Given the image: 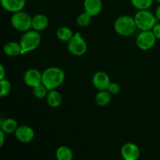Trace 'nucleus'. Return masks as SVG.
<instances>
[{
  "mask_svg": "<svg viewBox=\"0 0 160 160\" xmlns=\"http://www.w3.org/2000/svg\"><path fill=\"white\" fill-rule=\"evenodd\" d=\"M27 0H0V4L5 10L9 12H19L24 9Z\"/></svg>",
  "mask_w": 160,
  "mask_h": 160,
  "instance_id": "12",
  "label": "nucleus"
},
{
  "mask_svg": "<svg viewBox=\"0 0 160 160\" xmlns=\"http://www.w3.org/2000/svg\"><path fill=\"white\" fill-rule=\"evenodd\" d=\"M56 160H73V151L66 145L59 146L56 151Z\"/></svg>",
  "mask_w": 160,
  "mask_h": 160,
  "instance_id": "19",
  "label": "nucleus"
},
{
  "mask_svg": "<svg viewBox=\"0 0 160 160\" xmlns=\"http://www.w3.org/2000/svg\"><path fill=\"white\" fill-rule=\"evenodd\" d=\"M5 133L3 132L2 130L0 128V148L4 145L5 140H6V136H5Z\"/></svg>",
  "mask_w": 160,
  "mask_h": 160,
  "instance_id": "27",
  "label": "nucleus"
},
{
  "mask_svg": "<svg viewBox=\"0 0 160 160\" xmlns=\"http://www.w3.org/2000/svg\"><path fill=\"white\" fill-rule=\"evenodd\" d=\"M6 78V69L2 64L0 63V81Z\"/></svg>",
  "mask_w": 160,
  "mask_h": 160,
  "instance_id": "28",
  "label": "nucleus"
},
{
  "mask_svg": "<svg viewBox=\"0 0 160 160\" xmlns=\"http://www.w3.org/2000/svg\"><path fill=\"white\" fill-rule=\"evenodd\" d=\"M154 0H131V4L138 10L149 9L153 4Z\"/></svg>",
  "mask_w": 160,
  "mask_h": 160,
  "instance_id": "22",
  "label": "nucleus"
},
{
  "mask_svg": "<svg viewBox=\"0 0 160 160\" xmlns=\"http://www.w3.org/2000/svg\"><path fill=\"white\" fill-rule=\"evenodd\" d=\"M152 31L153 32L154 35L156 36L157 40H160V22H157L156 23L153 28L152 29Z\"/></svg>",
  "mask_w": 160,
  "mask_h": 160,
  "instance_id": "26",
  "label": "nucleus"
},
{
  "mask_svg": "<svg viewBox=\"0 0 160 160\" xmlns=\"http://www.w3.org/2000/svg\"><path fill=\"white\" fill-rule=\"evenodd\" d=\"M49 24V20L47 16L44 14H37L32 17V21H31V29L36 31L41 32L45 31L48 28Z\"/></svg>",
  "mask_w": 160,
  "mask_h": 160,
  "instance_id": "14",
  "label": "nucleus"
},
{
  "mask_svg": "<svg viewBox=\"0 0 160 160\" xmlns=\"http://www.w3.org/2000/svg\"><path fill=\"white\" fill-rule=\"evenodd\" d=\"M45 98H46L47 104L51 108H58L62 104V95L56 89L48 91V95Z\"/></svg>",
  "mask_w": 160,
  "mask_h": 160,
  "instance_id": "16",
  "label": "nucleus"
},
{
  "mask_svg": "<svg viewBox=\"0 0 160 160\" xmlns=\"http://www.w3.org/2000/svg\"><path fill=\"white\" fill-rule=\"evenodd\" d=\"M41 42H42V37L40 32L38 31L31 29L26 32H23V35L19 41L22 49V55L31 52L37 49L40 45Z\"/></svg>",
  "mask_w": 160,
  "mask_h": 160,
  "instance_id": "2",
  "label": "nucleus"
},
{
  "mask_svg": "<svg viewBox=\"0 0 160 160\" xmlns=\"http://www.w3.org/2000/svg\"><path fill=\"white\" fill-rule=\"evenodd\" d=\"M33 95L38 99H42V98H46L47 95H48V90L47 88L43 84H40L38 85L35 86L32 88Z\"/></svg>",
  "mask_w": 160,
  "mask_h": 160,
  "instance_id": "23",
  "label": "nucleus"
},
{
  "mask_svg": "<svg viewBox=\"0 0 160 160\" xmlns=\"http://www.w3.org/2000/svg\"><path fill=\"white\" fill-rule=\"evenodd\" d=\"M18 127V123L13 118L5 119L0 124V128L5 134H14Z\"/></svg>",
  "mask_w": 160,
  "mask_h": 160,
  "instance_id": "18",
  "label": "nucleus"
},
{
  "mask_svg": "<svg viewBox=\"0 0 160 160\" xmlns=\"http://www.w3.org/2000/svg\"><path fill=\"white\" fill-rule=\"evenodd\" d=\"M120 155L123 160H138L141 155L140 148L134 142H127L122 146Z\"/></svg>",
  "mask_w": 160,
  "mask_h": 160,
  "instance_id": "8",
  "label": "nucleus"
},
{
  "mask_svg": "<svg viewBox=\"0 0 160 160\" xmlns=\"http://www.w3.org/2000/svg\"><path fill=\"white\" fill-rule=\"evenodd\" d=\"M56 38L61 42H68L73 37V32L70 28L66 26L60 27L56 30Z\"/></svg>",
  "mask_w": 160,
  "mask_h": 160,
  "instance_id": "20",
  "label": "nucleus"
},
{
  "mask_svg": "<svg viewBox=\"0 0 160 160\" xmlns=\"http://www.w3.org/2000/svg\"><path fill=\"white\" fill-rule=\"evenodd\" d=\"M134 17L129 15H122L117 17L114 22V30L123 37H129L134 34L137 30Z\"/></svg>",
  "mask_w": 160,
  "mask_h": 160,
  "instance_id": "3",
  "label": "nucleus"
},
{
  "mask_svg": "<svg viewBox=\"0 0 160 160\" xmlns=\"http://www.w3.org/2000/svg\"><path fill=\"white\" fill-rule=\"evenodd\" d=\"M65 78V73L60 67H50L42 72V83L48 91L55 90L62 85Z\"/></svg>",
  "mask_w": 160,
  "mask_h": 160,
  "instance_id": "1",
  "label": "nucleus"
},
{
  "mask_svg": "<svg viewBox=\"0 0 160 160\" xmlns=\"http://www.w3.org/2000/svg\"><path fill=\"white\" fill-rule=\"evenodd\" d=\"M134 18L137 28L141 31H151L158 22L155 13L149 11V9L138 10Z\"/></svg>",
  "mask_w": 160,
  "mask_h": 160,
  "instance_id": "4",
  "label": "nucleus"
},
{
  "mask_svg": "<svg viewBox=\"0 0 160 160\" xmlns=\"http://www.w3.org/2000/svg\"><path fill=\"white\" fill-rule=\"evenodd\" d=\"M2 49L5 55L9 57H17L22 55V49L20 43L14 41L6 42Z\"/></svg>",
  "mask_w": 160,
  "mask_h": 160,
  "instance_id": "15",
  "label": "nucleus"
},
{
  "mask_svg": "<svg viewBox=\"0 0 160 160\" xmlns=\"http://www.w3.org/2000/svg\"><path fill=\"white\" fill-rule=\"evenodd\" d=\"M32 17L28 12L21 10L12 13L10 22L12 28L20 32H26L31 29Z\"/></svg>",
  "mask_w": 160,
  "mask_h": 160,
  "instance_id": "5",
  "label": "nucleus"
},
{
  "mask_svg": "<svg viewBox=\"0 0 160 160\" xmlns=\"http://www.w3.org/2000/svg\"><path fill=\"white\" fill-rule=\"evenodd\" d=\"M92 17L91 15H89L88 13H87L86 12H83L81 13H80L76 19L77 24L80 28H87L88 26H89V24L91 23L92 21Z\"/></svg>",
  "mask_w": 160,
  "mask_h": 160,
  "instance_id": "21",
  "label": "nucleus"
},
{
  "mask_svg": "<svg viewBox=\"0 0 160 160\" xmlns=\"http://www.w3.org/2000/svg\"><path fill=\"white\" fill-rule=\"evenodd\" d=\"M68 51L75 56H82L88 50V44L80 32L73 34V37L67 42Z\"/></svg>",
  "mask_w": 160,
  "mask_h": 160,
  "instance_id": "6",
  "label": "nucleus"
},
{
  "mask_svg": "<svg viewBox=\"0 0 160 160\" xmlns=\"http://www.w3.org/2000/svg\"><path fill=\"white\" fill-rule=\"evenodd\" d=\"M155 16H156L158 22H160V3H159L158 6L156 7V11H155Z\"/></svg>",
  "mask_w": 160,
  "mask_h": 160,
  "instance_id": "29",
  "label": "nucleus"
},
{
  "mask_svg": "<svg viewBox=\"0 0 160 160\" xmlns=\"http://www.w3.org/2000/svg\"><path fill=\"white\" fill-rule=\"evenodd\" d=\"M112 95L107 90L98 91L95 95V103L100 107H105L110 103Z\"/></svg>",
  "mask_w": 160,
  "mask_h": 160,
  "instance_id": "17",
  "label": "nucleus"
},
{
  "mask_svg": "<svg viewBox=\"0 0 160 160\" xmlns=\"http://www.w3.org/2000/svg\"><path fill=\"white\" fill-rule=\"evenodd\" d=\"M110 83V78L105 71H97L92 77V84L98 91L107 90Z\"/></svg>",
  "mask_w": 160,
  "mask_h": 160,
  "instance_id": "11",
  "label": "nucleus"
},
{
  "mask_svg": "<svg viewBox=\"0 0 160 160\" xmlns=\"http://www.w3.org/2000/svg\"><path fill=\"white\" fill-rule=\"evenodd\" d=\"M35 133L32 128L27 125H21L17 128L14 133L16 139L21 143L27 144L32 142L34 139Z\"/></svg>",
  "mask_w": 160,
  "mask_h": 160,
  "instance_id": "10",
  "label": "nucleus"
},
{
  "mask_svg": "<svg viewBox=\"0 0 160 160\" xmlns=\"http://www.w3.org/2000/svg\"><path fill=\"white\" fill-rule=\"evenodd\" d=\"M120 90H121V88H120V85L117 82H112L109 84V87H108L107 91L111 94L112 95H116L117 94H119L120 92Z\"/></svg>",
  "mask_w": 160,
  "mask_h": 160,
  "instance_id": "25",
  "label": "nucleus"
},
{
  "mask_svg": "<svg viewBox=\"0 0 160 160\" xmlns=\"http://www.w3.org/2000/svg\"><path fill=\"white\" fill-rule=\"evenodd\" d=\"M12 85L11 83L6 78L0 81V98H3L8 95L10 92Z\"/></svg>",
  "mask_w": 160,
  "mask_h": 160,
  "instance_id": "24",
  "label": "nucleus"
},
{
  "mask_svg": "<svg viewBox=\"0 0 160 160\" xmlns=\"http://www.w3.org/2000/svg\"><path fill=\"white\" fill-rule=\"evenodd\" d=\"M84 11L92 17L98 15L102 9V0H84Z\"/></svg>",
  "mask_w": 160,
  "mask_h": 160,
  "instance_id": "13",
  "label": "nucleus"
},
{
  "mask_svg": "<svg viewBox=\"0 0 160 160\" xmlns=\"http://www.w3.org/2000/svg\"><path fill=\"white\" fill-rule=\"evenodd\" d=\"M156 38L151 31H142L136 38V45L142 51H148L155 46Z\"/></svg>",
  "mask_w": 160,
  "mask_h": 160,
  "instance_id": "7",
  "label": "nucleus"
},
{
  "mask_svg": "<svg viewBox=\"0 0 160 160\" xmlns=\"http://www.w3.org/2000/svg\"><path fill=\"white\" fill-rule=\"evenodd\" d=\"M156 2H159V3H160V0H156Z\"/></svg>",
  "mask_w": 160,
  "mask_h": 160,
  "instance_id": "30",
  "label": "nucleus"
},
{
  "mask_svg": "<svg viewBox=\"0 0 160 160\" xmlns=\"http://www.w3.org/2000/svg\"><path fill=\"white\" fill-rule=\"evenodd\" d=\"M42 73L35 68H30L23 74V82L29 88H33L35 86L42 84Z\"/></svg>",
  "mask_w": 160,
  "mask_h": 160,
  "instance_id": "9",
  "label": "nucleus"
}]
</instances>
